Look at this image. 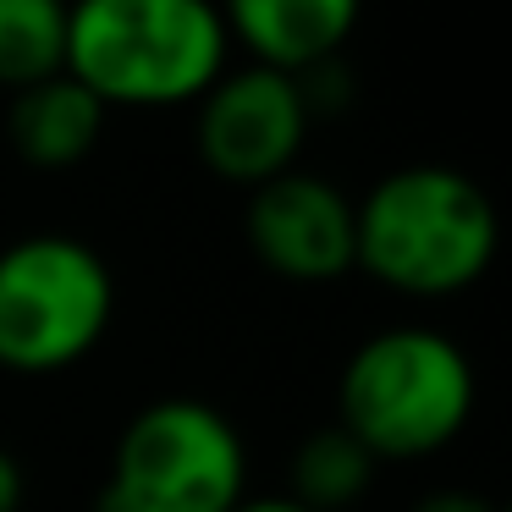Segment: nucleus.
<instances>
[{
  "label": "nucleus",
  "mask_w": 512,
  "mask_h": 512,
  "mask_svg": "<svg viewBox=\"0 0 512 512\" xmlns=\"http://www.w3.org/2000/svg\"><path fill=\"white\" fill-rule=\"evenodd\" d=\"M474 358L430 325H391L353 347L336 380V424L375 452L413 463L452 446L474 419Z\"/></svg>",
  "instance_id": "7ed1b4c3"
},
{
  "label": "nucleus",
  "mask_w": 512,
  "mask_h": 512,
  "mask_svg": "<svg viewBox=\"0 0 512 512\" xmlns=\"http://www.w3.org/2000/svg\"><path fill=\"white\" fill-rule=\"evenodd\" d=\"M408 512H501V507L490 496H479V490H430Z\"/></svg>",
  "instance_id": "f8f14e48"
},
{
  "label": "nucleus",
  "mask_w": 512,
  "mask_h": 512,
  "mask_svg": "<svg viewBox=\"0 0 512 512\" xmlns=\"http://www.w3.org/2000/svg\"><path fill=\"white\" fill-rule=\"evenodd\" d=\"M105 105L83 89L78 78L56 72V78H39L28 89L12 94V111H6V138H12L17 160L34 171H72L100 149L105 138Z\"/></svg>",
  "instance_id": "1a4fd4ad"
},
{
  "label": "nucleus",
  "mask_w": 512,
  "mask_h": 512,
  "mask_svg": "<svg viewBox=\"0 0 512 512\" xmlns=\"http://www.w3.org/2000/svg\"><path fill=\"white\" fill-rule=\"evenodd\" d=\"M23 496H28L23 463H17L6 446H0V512H23Z\"/></svg>",
  "instance_id": "ddd939ff"
},
{
  "label": "nucleus",
  "mask_w": 512,
  "mask_h": 512,
  "mask_svg": "<svg viewBox=\"0 0 512 512\" xmlns=\"http://www.w3.org/2000/svg\"><path fill=\"white\" fill-rule=\"evenodd\" d=\"M232 39L215 0H67V56L105 111L193 105L226 72Z\"/></svg>",
  "instance_id": "f03ea898"
},
{
  "label": "nucleus",
  "mask_w": 512,
  "mask_h": 512,
  "mask_svg": "<svg viewBox=\"0 0 512 512\" xmlns=\"http://www.w3.org/2000/svg\"><path fill=\"white\" fill-rule=\"evenodd\" d=\"M232 512H309V507H298V501H287V496H243Z\"/></svg>",
  "instance_id": "4468645a"
},
{
  "label": "nucleus",
  "mask_w": 512,
  "mask_h": 512,
  "mask_svg": "<svg viewBox=\"0 0 512 512\" xmlns=\"http://www.w3.org/2000/svg\"><path fill=\"white\" fill-rule=\"evenodd\" d=\"M248 496V446L221 408L160 397L127 419L100 507L111 512H232Z\"/></svg>",
  "instance_id": "39448f33"
},
{
  "label": "nucleus",
  "mask_w": 512,
  "mask_h": 512,
  "mask_svg": "<svg viewBox=\"0 0 512 512\" xmlns=\"http://www.w3.org/2000/svg\"><path fill=\"white\" fill-rule=\"evenodd\" d=\"M243 232L254 259L281 281L320 287L353 270V199L314 171L292 166L248 188Z\"/></svg>",
  "instance_id": "0eeeda50"
},
{
  "label": "nucleus",
  "mask_w": 512,
  "mask_h": 512,
  "mask_svg": "<svg viewBox=\"0 0 512 512\" xmlns=\"http://www.w3.org/2000/svg\"><path fill=\"white\" fill-rule=\"evenodd\" d=\"M501 221L490 193L452 166H397L353 199V270L402 298H457L490 270Z\"/></svg>",
  "instance_id": "f257e3e1"
},
{
  "label": "nucleus",
  "mask_w": 512,
  "mask_h": 512,
  "mask_svg": "<svg viewBox=\"0 0 512 512\" xmlns=\"http://www.w3.org/2000/svg\"><path fill=\"white\" fill-rule=\"evenodd\" d=\"M116 276L83 237L34 232L0 248V369L56 375L105 342Z\"/></svg>",
  "instance_id": "20e7f679"
},
{
  "label": "nucleus",
  "mask_w": 512,
  "mask_h": 512,
  "mask_svg": "<svg viewBox=\"0 0 512 512\" xmlns=\"http://www.w3.org/2000/svg\"><path fill=\"white\" fill-rule=\"evenodd\" d=\"M309 100L292 72L276 67H226L210 89L193 100V144L199 160L221 182L259 188L298 166L309 138Z\"/></svg>",
  "instance_id": "423d86ee"
},
{
  "label": "nucleus",
  "mask_w": 512,
  "mask_h": 512,
  "mask_svg": "<svg viewBox=\"0 0 512 512\" xmlns=\"http://www.w3.org/2000/svg\"><path fill=\"white\" fill-rule=\"evenodd\" d=\"M215 12L226 39L248 50V61L298 78L342 56L364 0H215Z\"/></svg>",
  "instance_id": "6e6552de"
},
{
  "label": "nucleus",
  "mask_w": 512,
  "mask_h": 512,
  "mask_svg": "<svg viewBox=\"0 0 512 512\" xmlns=\"http://www.w3.org/2000/svg\"><path fill=\"white\" fill-rule=\"evenodd\" d=\"M375 468H380L375 452H369L353 430L320 424V430H309L298 441V452H292L287 501H298V507H309V512H347L353 501L369 496Z\"/></svg>",
  "instance_id": "9d476101"
},
{
  "label": "nucleus",
  "mask_w": 512,
  "mask_h": 512,
  "mask_svg": "<svg viewBox=\"0 0 512 512\" xmlns=\"http://www.w3.org/2000/svg\"><path fill=\"white\" fill-rule=\"evenodd\" d=\"M100 512H111V507H100Z\"/></svg>",
  "instance_id": "2eb2a0df"
},
{
  "label": "nucleus",
  "mask_w": 512,
  "mask_h": 512,
  "mask_svg": "<svg viewBox=\"0 0 512 512\" xmlns=\"http://www.w3.org/2000/svg\"><path fill=\"white\" fill-rule=\"evenodd\" d=\"M67 56V0H0V89L56 78Z\"/></svg>",
  "instance_id": "9b49d317"
}]
</instances>
